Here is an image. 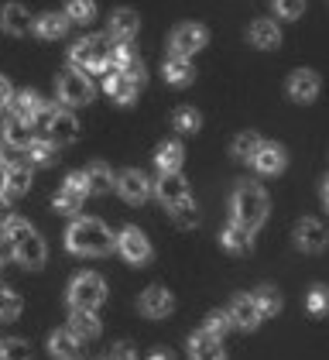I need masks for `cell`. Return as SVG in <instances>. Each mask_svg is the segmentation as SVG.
Segmentation results:
<instances>
[{
  "label": "cell",
  "instance_id": "6da1fadb",
  "mask_svg": "<svg viewBox=\"0 0 329 360\" xmlns=\"http://www.w3.org/2000/svg\"><path fill=\"white\" fill-rule=\"evenodd\" d=\"M4 237L11 240V257H18V264H25V268H41V264H45L49 248H45V240L31 230L27 220L7 217V220H4Z\"/></svg>",
  "mask_w": 329,
  "mask_h": 360
},
{
  "label": "cell",
  "instance_id": "8992f818",
  "mask_svg": "<svg viewBox=\"0 0 329 360\" xmlns=\"http://www.w3.org/2000/svg\"><path fill=\"white\" fill-rule=\"evenodd\" d=\"M58 100H62V103H69V107H82V103H89V100H93V83H89V76L79 72V69L62 72V76H58Z\"/></svg>",
  "mask_w": 329,
  "mask_h": 360
},
{
  "label": "cell",
  "instance_id": "836d02e7",
  "mask_svg": "<svg viewBox=\"0 0 329 360\" xmlns=\"http://www.w3.org/2000/svg\"><path fill=\"white\" fill-rule=\"evenodd\" d=\"M250 299H254V305H257V312H261V316H274V312L281 309V295L274 292L271 285H261Z\"/></svg>",
  "mask_w": 329,
  "mask_h": 360
},
{
  "label": "cell",
  "instance_id": "5bb4252c",
  "mask_svg": "<svg viewBox=\"0 0 329 360\" xmlns=\"http://www.w3.org/2000/svg\"><path fill=\"white\" fill-rule=\"evenodd\" d=\"M31 189V165L27 162H14L4 165V199H18Z\"/></svg>",
  "mask_w": 329,
  "mask_h": 360
},
{
  "label": "cell",
  "instance_id": "60d3db41",
  "mask_svg": "<svg viewBox=\"0 0 329 360\" xmlns=\"http://www.w3.org/2000/svg\"><path fill=\"white\" fill-rule=\"evenodd\" d=\"M230 326H233V323H230V312H223V309H217V312H209V316H206V333H209V336H217V340H223Z\"/></svg>",
  "mask_w": 329,
  "mask_h": 360
},
{
  "label": "cell",
  "instance_id": "30bf717a",
  "mask_svg": "<svg viewBox=\"0 0 329 360\" xmlns=\"http://www.w3.org/2000/svg\"><path fill=\"white\" fill-rule=\"evenodd\" d=\"M117 193L124 195L127 202H144L151 195V179L144 172H137V168H127V172L117 175Z\"/></svg>",
  "mask_w": 329,
  "mask_h": 360
},
{
  "label": "cell",
  "instance_id": "603a6c76",
  "mask_svg": "<svg viewBox=\"0 0 329 360\" xmlns=\"http://www.w3.org/2000/svg\"><path fill=\"white\" fill-rule=\"evenodd\" d=\"M82 182H86V195H103L113 186V172L103 162H93V165L82 172Z\"/></svg>",
  "mask_w": 329,
  "mask_h": 360
},
{
  "label": "cell",
  "instance_id": "b9f144b4",
  "mask_svg": "<svg viewBox=\"0 0 329 360\" xmlns=\"http://www.w3.org/2000/svg\"><path fill=\"white\" fill-rule=\"evenodd\" d=\"M271 4L278 11V18H285V21H299L305 14V0H271Z\"/></svg>",
  "mask_w": 329,
  "mask_h": 360
},
{
  "label": "cell",
  "instance_id": "f1b7e54d",
  "mask_svg": "<svg viewBox=\"0 0 329 360\" xmlns=\"http://www.w3.org/2000/svg\"><path fill=\"white\" fill-rule=\"evenodd\" d=\"M182 158H186V151H182L179 141H164V144H158V151H155V162H158L162 172H179Z\"/></svg>",
  "mask_w": 329,
  "mask_h": 360
},
{
  "label": "cell",
  "instance_id": "277c9868",
  "mask_svg": "<svg viewBox=\"0 0 329 360\" xmlns=\"http://www.w3.org/2000/svg\"><path fill=\"white\" fill-rule=\"evenodd\" d=\"M110 52H113V45H110L107 34H89V38H79L72 45L69 58L79 72H103L110 65Z\"/></svg>",
  "mask_w": 329,
  "mask_h": 360
},
{
  "label": "cell",
  "instance_id": "f546056e",
  "mask_svg": "<svg viewBox=\"0 0 329 360\" xmlns=\"http://www.w3.org/2000/svg\"><path fill=\"white\" fill-rule=\"evenodd\" d=\"M250 41L257 49H278L281 45V31H278L274 21H257V25H250Z\"/></svg>",
  "mask_w": 329,
  "mask_h": 360
},
{
  "label": "cell",
  "instance_id": "8fae6325",
  "mask_svg": "<svg viewBox=\"0 0 329 360\" xmlns=\"http://www.w3.org/2000/svg\"><path fill=\"white\" fill-rule=\"evenodd\" d=\"M151 193H158V199H162L164 206H175V202L189 199V186H186V179L179 172H162L158 182L151 186Z\"/></svg>",
  "mask_w": 329,
  "mask_h": 360
},
{
  "label": "cell",
  "instance_id": "c3c4849f",
  "mask_svg": "<svg viewBox=\"0 0 329 360\" xmlns=\"http://www.w3.org/2000/svg\"><path fill=\"white\" fill-rule=\"evenodd\" d=\"M151 360H172V354H164V350H158V354H151Z\"/></svg>",
  "mask_w": 329,
  "mask_h": 360
},
{
  "label": "cell",
  "instance_id": "bcb514c9",
  "mask_svg": "<svg viewBox=\"0 0 329 360\" xmlns=\"http://www.w3.org/2000/svg\"><path fill=\"white\" fill-rule=\"evenodd\" d=\"M65 189H72V193H82V195H86V182H82V172H72V175L65 179Z\"/></svg>",
  "mask_w": 329,
  "mask_h": 360
},
{
  "label": "cell",
  "instance_id": "7c38bea8",
  "mask_svg": "<svg viewBox=\"0 0 329 360\" xmlns=\"http://www.w3.org/2000/svg\"><path fill=\"white\" fill-rule=\"evenodd\" d=\"M319 89H323V79H319L312 69H299V72H292V79H288V96L299 100V103H312V100L319 96Z\"/></svg>",
  "mask_w": 329,
  "mask_h": 360
},
{
  "label": "cell",
  "instance_id": "ba28073f",
  "mask_svg": "<svg viewBox=\"0 0 329 360\" xmlns=\"http://www.w3.org/2000/svg\"><path fill=\"white\" fill-rule=\"evenodd\" d=\"M117 250L131 264H148L151 261V240L141 233V226H124L120 237H117Z\"/></svg>",
  "mask_w": 329,
  "mask_h": 360
},
{
  "label": "cell",
  "instance_id": "f35d334b",
  "mask_svg": "<svg viewBox=\"0 0 329 360\" xmlns=\"http://www.w3.org/2000/svg\"><path fill=\"white\" fill-rule=\"evenodd\" d=\"M172 124H175V127H179L182 134H195V131H199V124H202V117L192 110V107H182V110H175Z\"/></svg>",
  "mask_w": 329,
  "mask_h": 360
},
{
  "label": "cell",
  "instance_id": "52a82bcc",
  "mask_svg": "<svg viewBox=\"0 0 329 360\" xmlns=\"http://www.w3.org/2000/svg\"><path fill=\"white\" fill-rule=\"evenodd\" d=\"M206 41H209V31L202 28V25H179V28L172 31V56L189 58L195 52H202Z\"/></svg>",
  "mask_w": 329,
  "mask_h": 360
},
{
  "label": "cell",
  "instance_id": "7bdbcfd3",
  "mask_svg": "<svg viewBox=\"0 0 329 360\" xmlns=\"http://www.w3.org/2000/svg\"><path fill=\"white\" fill-rule=\"evenodd\" d=\"M55 110H58V107H49V103H41V110L34 113V120H31V124H27V127H38V131H41V134H45V131H49V124H52Z\"/></svg>",
  "mask_w": 329,
  "mask_h": 360
},
{
  "label": "cell",
  "instance_id": "e0dca14e",
  "mask_svg": "<svg viewBox=\"0 0 329 360\" xmlns=\"http://www.w3.org/2000/svg\"><path fill=\"white\" fill-rule=\"evenodd\" d=\"M226 312H230V323H233V326H240V330H257V326H261V319H264V316L257 312V305H254L250 295H237L233 305H230Z\"/></svg>",
  "mask_w": 329,
  "mask_h": 360
},
{
  "label": "cell",
  "instance_id": "4fadbf2b",
  "mask_svg": "<svg viewBox=\"0 0 329 360\" xmlns=\"http://www.w3.org/2000/svg\"><path fill=\"white\" fill-rule=\"evenodd\" d=\"M257 172H264V175H278L281 168L288 165V155H285V148L281 144H271V141H261V148H257V155L250 158Z\"/></svg>",
  "mask_w": 329,
  "mask_h": 360
},
{
  "label": "cell",
  "instance_id": "1f68e13d",
  "mask_svg": "<svg viewBox=\"0 0 329 360\" xmlns=\"http://www.w3.org/2000/svg\"><path fill=\"white\" fill-rule=\"evenodd\" d=\"M168 213H172V223H175L179 230H192V226L199 223V210H195L192 199H182V202L168 206Z\"/></svg>",
  "mask_w": 329,
  "mask_h": 360
},
{
  "label": "cell",
  "instance_id": "681fc988",
  "mask_svg": "<svg viewBox=\"0 0 329 360\" xmlns=\"http://www.w3.org/2000/svg\"><path fill=\"white\" fill-rule=\"evenodd\" d=\"M0 199H4V165H0Z\"/></svg>",
  "mask_w": 329,
  "mask_h": 360
},
{
  "label": "cell",
  "instance_id": "d6a6232c",
  "mask_svg": "<svg viewBox=\"0 0 329 360\" xmlns=\"http://www.w3.org/2000/svg\"><path fill=\"white\" fill-rule=\"evenodd\" d=\"M65 18H69V25H89L96 18V4L93 0H69L65 4Z\"/></svg>",
  "mask_w": 329,
  "mask_h": 360
},
{
  "label": "cell",
  "instance_id": "ffe728a7",
  "mask_svg": "<svg viewBox=\"0 0 329 360\" xmlns=\"http://www.w3.org/2000/svg\"><path fill=\"white\" fill-rule=\"evenodd\" d=\"M141 28V18H137L131 7H120V11H113L110 14V38H117V41H131Z\"/></svg>",
  "mask_w": 329,
  "mask_h": 360
},
{
  "label": "cell",
  "instance_id": "4316f807",
  "mask_svg": "<svg viewBox=\"0 0 329 360\" xmlns=\"http://www.w3.org/2000/svg\"><path fill=\"white\" fill-rule=\"evenodd\" d=\"M192 79H195V69H192L189 58L172 56L168 62H164V83H172V86H189Z\"/></svg>",
  "mask_w": 329,
  "mask_h": 360
},
{
  "label": "cell",
  "instance_id": "3957f363",
  "mask_svg": "<svg viewBox=\"0 0 329 360\" xmlns=\"http://www.w3.org/2000/svg\"><path fill=\"white\" fill-rule=\"evenodd\" d=\"M230 210H233V223H240V226H247V230L254 233L261 223L268 220V195H264L261 186H254V182H240V186L233 189Z\"/></svg>",
  "mask_w": 329,
  "mask_h": 360
},
{
  "label": "cell",
  "instance_id": "5b68a950",
  "mask_svg": "<svg viewBox=\"0 0 329 360\" xmlns=\"http://www.w3.org/2000/svg\"><path fill=\"white\" fill-rule=\"evenodd\" d=\"M69 302L72 309H86V312H96L100 305L107 302V281L93 271H82L79 278H72L69 285Z\"/></svg>",
  "mask_w": 329,
  "mask_h": 360
},
{
  "label": "cell",
  "instance_id": "9a60e30c",
  "mask_svg": "<svg viewBox=\"0 0 329 360\" xmlns=\"http://www.w3.org/2000/svg\"><path fill=\"white\" fill-rule=\"evenodd\" d=\"M172 309H175V299H172V292L162 288V285H151V288L141 295V312L151 316V319H162Z\"/></svg>",
  "mask_w": 329,
  "mask_h": 360
},
{
  "label": "cell",
  "instance_id": "ac0fdd59",
  "mask_svg": "<svg viewBox=\"0 0 329 360\" xmlns=\"http://www.w3.org/2000/svg\"><path fill=\"white\" fill-rule=\"evenodd\" d=\"M49 350H52V357H58V360H79L82 340L69 330H55L52 336H49Z\"/></svg>",
  "mask_w": 329,
  "mask_h": 360
},
{
  "label": "cell",
  "instance_id": "d4e9b609",
  "mask_svg": "<svg viewBox=\"0 0 329 360\" xmlns=\"http://www.w3.org/2000/svg\"><path fill=\"white\" fill-rule=\"evenodd\" d=\"M100 319H96V312H86V309H72V316H69V333H76L79 340H96L100 336Z\"/></svg>",
  "mask_w": 329,
  "mask_h": 360
},
{
  "label": "cell",
  "instance_id": "484cf974",
  "mask_svg": "<svg viewBox=\"0 0 329 360\" xmlns=\"http://www.w3.org/2000/svg\"><path fill=\"white\" fill-rule=\"evenodd\" d=\"M107 93L117 100V103H134L137 83L131 79V76H124V72H110L107 76Z\"/></svg>",
  "mask_w": 329,
  "mask_h": 360
},
{
  "label": "cell",
  "instance_id": "cb8c5ba5",
  "mask_svg": "<svg viewBox=\"0 0 329 360\" xmlns=\"http://www.w3.org/2000/svg\"><path fill=\"white\" fill-rule=\"evenodd\" d=\"M7 107H11V117H18V120L31 124V120H34V113L41 110V96H38V93H31V89H25V93H14V96L7 100Z\"/></svg>",
  "mask_w": 329,
  "mask_h": 360
},
{
  "label": "cell",
  "instance_id": "9c48e42d",
  "mask_svg": "<svg viewBox=\"0 0 329 360\" xmlns=\"http://www.w3.org/2000/svg\"><path fill=\"white\" fill-rule=\"evenodd\" d=\"M49 144L55 148H65V144H76L79 141V120H76V113L69 110H55L52 124H49Z\"/></svg>",
  "mask_w": 329,
  "mask_h": 360
},
{
  "label": "cell",
  "instance_id": "f6af8a7d",
  "mask_svg": "<svg viewBox=\"0 0 329 360\" xmlns=\"http://www.w3.org/2000/svg\"><path fill=\"white\" fill-rule=\"evenodd\" d=\"M110 360H137V357H134V350H131L127 343H117V347L110 350Z\"/></svg>",
  "mask_w": 329,
  "mask_h": 360
},
{
  "label": "cell",
  "instance_id": "2e32d148",
  "mask_svg": "<svg viewBox=\"0 0 329 360\" xmlns=\"http://www.w3.org/2000/svg\"><path fill=\"white\" fill-rule=\"evenodd\" d=\"M189 360H226V350H223V340L209 336V333H192L189 340Z\"/></svg>",
  "mask_w": 329,
  "mask_h": 360
},
{
  "label": "cell",
  "instance_id": "4dcf8cb0",
  "mask_svg": "<svg viewBox=\"0 0 329 360\" xmlns=\"http://www.w3.org/2000/svg\"><path fill=\"white\" fill-rule=\"evenodd\" d=\"M31 28L38 31L41 38H62L69 31V18L65 14H41V18H34Z\"/></svg>",
  "mask_w": 329,
  "mask_h": 360
},
{
  "label": "cell",
  "instance_id": "d590c367",
  "mask_svg": "<svg viewBox=\"0 0 329 360\" xmlns=\"http://www.w3.org/2000/svg\"><path fill=\"white\" fill-rule=\"evenodd\" d=\"M21 309H25L21 295H18L14 288H4V285H0V319H18Z\"/></svg>",
  "mask_w": 329,
  "mask_h": 360
},
{
  "label": "cell",
  "instance_id": "74e56055",
  "mask_svg": "<svg viewBox=\"0 0 329 360\" xmlns=\"http://www.w3.org/2000/svg\"><path fill=\"white\" fill-rule=\"evenodd\" d=\"M55 210H58V213H65V217H76V213L82 210V193L62 189V193L55 195Z\"/></svg>",
  "mask_w": 329,
  "mask_h": 360
},
{
  "label": "cell",
  "instance_id": "ee69618b",
  "mask_svg": "<svg viewBox=\"0 0 329 360\" xmlns=\"http://www.w3.org/2000/svg\"><path fill=\"white\" fill-rule=\"evenodd\" d=\"M309 309H312L316 316H323V309H326V288H323V285H316V288H312V295H309Z\"/></svg>",
  "mask_w": 329,
  "mask_h": 360
},
{
  "label": "cell",
  "instance_id": "d6986e66",
  "mask_svg": "<svg viewBox=\"0 0 329 360\" xmlns=\"http://www.w3.org/2000/svg\"><path fill=\"white\" fill-rule=\"evenodd\" d=\"M295 244L302 250H312V254H319V250L326 248V226L319 220H302L295 226Z\"/></svg>",
  "mask_w": 329,
  "mask_h": 360
},
{
  "label": "cell",
  "instance_id": "f907efd6",
  "mask_svg": "<svg viewBox=\"0 0 329 360\" xmlns=\"http://www.w3.org/2000/svg\"><path fill=\"white\" fill-rule=\"evenodd\" d=\"M0 165H4V155H0Z\"/></svg>",
  "mask_w": 329,
  "mask_h": 360
},
{
  "label": "cell",
  "instance_id": "7dc6e473",
  "mask_svg": "<svg viewBox=\"0 0 329 360\" xmlns=\"http://www.w3.org/2000/svg\"><path fill=\"white\" fill-rule=\"evenodd\" d=\"M11 96H14V89H11V83L0 76V107H7V100H11Z\"/></svg>",
  "mask_w": 329,
  "mask_h": 360
},
{
  "label": "cell",
  "instance_id": "7a4b0ae2",
  "mask_svg": "<svg viewBox=\"0 0 329 360\" xmlns=\"http://www.w3.org/2000/svg\"><path fill=\"white\" fill-rule=\"evenodd\" d=\"M65 244L69 250H76V254H86V257H100V254H107L113 248V233H110V226L103 220H96V217H82L69 226V233H65Z\"/></svg>",
  "mask_w": 329,
  "mask_h": 360
},
{
  "label": "cell",
  "instance_id": "8d00e7d4",
  "mask_svg": "<svg viewBox=\"0 0 329 360\" xmlns=\"http://www.w3.org/2000/svg\"><path fill=\"white\" fill-rule=\"evenodd\" d=\"M27 155H31V165H52L55 162V144L34 138L31 144H27Z\"/></svg>",
  "mask_w": 329,
  "mask_h": 360
},
{
  "label": "cell",
  "instance_id": "e575fe53",
  "mask_svg": "<svg viewBox=\"0 0 329 360\" xmlns=\"http://www.w3.org/2000/svg\"><path fill=\"white\" fill-rule=\"evenodd\" d=\"M257 148H261V138H257L254 131H244V134H237V141H233V158L250 162V158L257 155Z\"/></svg>",
  "mask_w": 329,
  "mask_h": 360
},
{
  "label": "cell",
  "instance_id": "7402d4cb",
  "mask_svg": "<svg viewBox=\"0 0 329 360\" xmlns=\"http://www.w3.org/2000/svg\"><path fill=\"white\" fill-rule=\"evenodd\" d=\"M4 141L14 148V151H27V144L34 141V131L27 127L25 120H18V117H4Z\"/></svg>",
  "mask_w": 329,
  "mask_h": 360
},
{
  "label": "cell",
  "instance_id": "ab89813d",
  "mask_svg": "<svg viewBox=\"0 0 329 360\" xmlns=\"http://www.w3.org/2000/svg\"><path fill=\"white\" fill-rule=\"evenodd\" d=\"M0 360H31V347L25 340H4L0 343Z\"/></svg>",
  "mask_w": 329,
  "mask_h": 360
},
{
  "label": "cell",
  "instance_id": "83f0119b",
  "mask_svg": "<svg viewBox=\"0 0 329 360\" xmlns=\"http://www.w3.org/2000/svg\"><path fill=\"white\" fill-rule=\"evenodd\" d=\"M219 240H223V248L233 250V254H247L250 244H254V237H250V230L240 226V223H230L223 233H219Z\"/></svg>",
  "mask_w": 329,
  "mask_h": 360
},
{
  "label": "cell",
  "instance_id": "44dd1931",
  "mask_svg": "<svg viewBox=\"0 0 329 360\" xmlns=\"http://www.w3.org/2000/svg\"><path fill=\"white\" fill-rule=\"evenodd\" d=\"M0 28L7 34H27L31 31V14L21 4H4L0 7Z\"/></svg>",
  "mask_w": 329,
  "mask_h": 360
}]
</instances>
